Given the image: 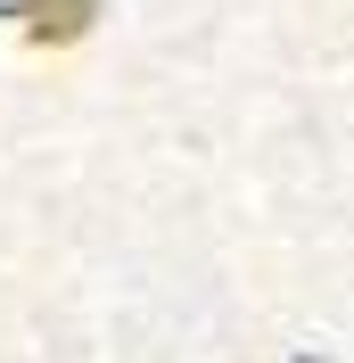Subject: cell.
Listing matches in <instances>:
<instances>
[{"label":"cell","mask_w":354,"mask_h":363,"mask_svg":"<svg viewBox=\"0 0 354 363\" xmlns=\"http://www.w3.org/2000/svg\"><path fill=\"white\" fill-rule=\"evenodd\" d=\"M0 17H17L33 42H83L99 0H0Z\"/></svg>","instance_id":"1"},{"label":"cell","mask_w":354,"mask_h":363,"mask_svg":"<svg viewBox=\"0 0 354 363\" xmlns=\"http://www.w3.org/2000/svg\"><path fill=\"white\" fill-rule=\"evenodd\" d=\"M297 363H321V355H297Z\"/></svg>","instance_id":"2"}]
</instances>
